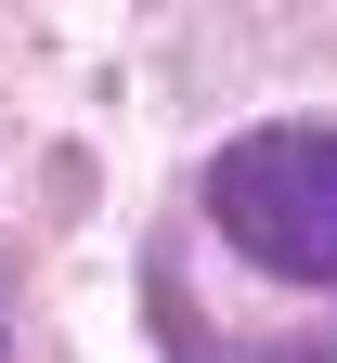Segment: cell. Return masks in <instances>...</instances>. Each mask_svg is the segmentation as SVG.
I'll use <instances>...</instances> for the list:
<instances>
[{
	"label": "cell",
	"mask_w": 337,
	"mask_h": 363,
	"mask_svg": "<svg viewBox=\"0 0 337 363\" xmlns=\"http://www.w3.org/2000/svg\"><path fill=\"white\" fill-rule=\"evenodd\" d=\"M208 220L272 286H337V117H272L208 156Z\"/></svg>",
	"instance_id": "6da1fadb"
}]
</instances>
